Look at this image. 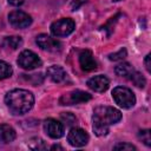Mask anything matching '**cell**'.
<instances>
[{"label":"cell","instance_id":"cell-17","mask_svg":"<svg viewBox=\"0 0 151 151\" xmlns=\"http://www.w3.org/2000/svg\"><path fill=\"white\" fill-rule=\"evenodd\" d=\"M129 79H130L137 87H140V88H143V87L145 86V84H146V80H145V78L143 77V74L139 73V72H137V71H133L132 74L129 77Z\"/></svg>","mask_w":151,"mask_h":151},{"label":"cell","instance_id":"cell-10","mask_svg":"<svg viewBox=\"0 0 151 151\" xmlns=\"http://www.w3.org/2000/svg\"><path fill=\"white\" fill-rule=\"evenodd\" d=\"M44 130L46 134L53 139H58L64 136V124L53 118H48L44 122Z\"/></svg>","mask_w":151,"mask_h":151},{"label":"cell","instance_id":"cell-25","mask_svg":"<svg viewBox=\"0 0 151 151\" xmlns=\"http://www.w3.org/2000/svg\"><path fill=\"white\" fill-rule=\"evenodd\" d=\"M7 1H8V4H11L12 6H20V5L24 4L25 0H7Z\"/></svg>","mask_w":151,"mask_h":151},{"label":"cell","instance_id":"cell-8","mask_svg":"<svg viewBox=\"0 0 151 151\" xmlns=\"http://www.w3.org/2000/svg\"><path fill=\"white\" fill-rule=\"evenodd\" d=\"M67 142L74 147H83L88 142V134L80 127H72L67 134Z\"/></svg>","mask_w":151,"mask_h":151},{"label":"cell","instance_id":"cell-5","mask_svg":"<svg viewBox=\"0 0 151 151\" xmlns=\"http://www.w3.org/2000/svg\"><path fill=\"white\" fill-rule=\"evenodd\" d=\"M41 60L40 58L32 51L29 50H25L22 51L20 54H19V58H18V65L24 68V70H27V71H31V70H34V68H38L41 66Z\"/></svg>","mask_w":151,"mask_h":151},{"label":"cell","instance_id":"cell-18","mask_svg":"<svg viewBox=\"0 0 151 151\" xmlns=\"http://www.w3.org/2000/svg\"><path fill=\"white\" fill-rule=\"evenodd\" d=\"M12 67L9 64H7L6 61L0 60V80H4L6 78H9L12 76Z\"/></svg>","mask_w":151,"mask_h":151},{"label":"cell","instance_id":"cell-23","mask_svg":"<svg viewBox=\"0 0 151 151\" xmlns=\"http://www.w3.org/2000/svg\"><path fill=\"white\" fill-rule=\"evenodd\" d=\"M114 150H127V151H131V150H136V146L132 145V144H129V143H119L117 145L113 146Z\"/></svg>","mask_w":151,"mask_h":151},{"label":"cell","instance_id":"cell-4","mask_svg":"<svg viewBox=\"0 0 151 151\" xmlns=\"http://www.w3.org/2000/svg\"><path fill=\"white\" fill-rule=\"evenodd\" d=\"M76 28V24L70 18H63L51 25V32L54 37H67Z\"/></svg>","mask_w":151,"mask_h":151},{"label":"cell","instance_id":"cell-16","mask_svg":"<svg viewBox=\"0 0 151 151\" xmlns=\"http://www.w3.org/2000/svg\"><path fill=\"white\" fill-rule=\"evenodd\" d=\"M4 45L12 50H17L18 47H20L22 45V39H21V37H17V35L6 37L4 39Z\"/></svg>","mask_w":151,"mask_h":151},{"label":"cell","instance_id":"cell-3","mask_svg":"<svg viewBox=\"0 0 151 151\" xmlns=\"http://www.w3.org/2000/svg\"><path fill=\"white\" fill-rule=\"evenodd\" d=\"M112 97L116 104L123 109H131L136 104V97L133 92L124 86H117L112 91Z\"/></svg>","mask_w":151,"mask_h":151},{"label":"cell","instance_id":"cell-26","mask_svg":"<svg viewBox=\"0 0 151 151\" xmlns=\"http://www.w3.org/2000/svg\"><path fill=\"white\" fill-rule=\"evenodd\" d=\"M51 150H64V147L60 145H53V146H51Z\"/></svg>","mask_w":151,"mask_h":151},{"label":"cell","instance_id":"cell-2","mask_svg":"<svg viewBox=\"0 0 151 151\" xmlns=\"http://www.w3.org/2000/svg\"><path fill=\"white\" fill-rule=\"evenodd\" d=\"M5 103L13 114H25L34 105L33 94L24 88H15L5 96Z\"/></svg>","mask_w":151,"mask_h":151},{"label":"cell","instance_id":"cell-20","mask_svg":"<svg viewBox=\"0 0 151 151\" xmlns=\"http://www.w3.org/2000/svg\"><path fill=\"white\" fill-rule=\"evenodd\" d=\"M61 120L64 122V124L66 126H72L76 123L77 118L71 112H64V113H61Z\"/></svg>","mask_w":151,"mask_h":151},{"label":"cell","instance_id":"cell-6","mask_svg":"<svg viewBox=\"0 0 151 151\" xmlns=\"http://www.w3.org/2000/svg\"><path fill=\"white\" fill-rule=\"evenodd\" d=\"M91 94L81 91V90H74L68 93H65L61 96L59 103L61 105H73V104H79V103H86L91 100Z\"/></svg>","mask_w":151,"mask_h":151},{"label":"cell","instance_id":"cell-11","mask_svg":"<svg viewBox=\"0 0 151 151\" xmlns=\"http://www.w3.org/2000/svg\"><path fill=\"white\" fill-rule=\"evenodd\" d=\"M79 65L83 71L91 72L97 70V61L94 60V57L90 50H84L79 54Z\"/></svg>","mask_w":151,"mask_h":151},{"label":"cell","instance_id":"cell-24","mask_svg":"<svg viewBox=\"0 0 151 151\" xmlns=\"http://www.w3.org/2000/svg\"><path fill=\"white\" fill-rule=\"evenodd\" d=\"M150 58H151V55H150V53L145 57V60H144V63H145V67H146V70H147V72H151V65H150Z\"/></svg>","mask_w":151,"mask_h":151},{"label":"cell","instance_id":"cell-7","mask_svg":"<svg viewBox=\"0 0 151 151\" xmlns=\"http://www.w3.org/2000/svg\"><path fill=\"white\" fill-rule=\"evenodd\" d=\"M8 21L14 28H26L32 24V18L27 13L15 9L8 14Z\"/></svg>","mask_w":151,"mask_h":151},{"label":"cell","instance_id":"cell-1","mask_svg":"<svg viewBox=\"0 0 151 151\" xmlns=\"http://www.w3.org/2000/svg\"><path fill=\"white\" fill-rule=\"evenodd\" d=\"M122 119L119 110L111 106H98L93 111V131L97 136H106L110 130V125L118 123Z\"/></svg>","mask_w":151,"mask_h":151},{"label":"cell","instance_id":"cell-19","mask_svg":"<svg viewBox=\"0 0 151 151\" xmlns=\"http://www.w3.org/2000/svg\"><path fill=\"white\" fill-rule=\"evenodd\" d=\"M28 146L32 150H46L47 149V145L40 138H33V139H31L28 142Z\"/></svg>","mask_w":151,"mask_h":151},{"label":"cell","instance_id":"cell-14","mask_svg":"<svg viewBox=\"0 0 151 151\" xmlns=\"http://www.w3.org/2000/svg\"><path fill=\"white\" fill-rule=\"evenodd\" d=\"M17 137L15 130L7 125V124H1L0 125V143L2 144H8L11 142H13Z\"/></svg>","mask_w":151,"mask_h":151},{"label":"cell","instance_id":"cell-15","mask_svg":"<svg viewBox=\"0 0 151 151\" xmlns=\"http://www.w3.org/2000/svg\"><path fill=\"white\" fill-rule=\"evenodd\" d=\"M133 71H134V68H133V67L131 66V64H129V63H122V64L117 65L116 68H114V72H116L117 76L123 77V78H127V79H129V77L132 74Z\"/></svg>","mask_w":151,"mask_h":151},{"label":"cell","instance_id":"cell-22","mask_svg":"<svg viewBox=\"0 0 151 151\" xmlns=\"http://www.w3.org/2000/svg\"><path fill=\"white\" fill-rule=\"evenodd\" d=\"M139 138L142 139V142H143L146 146H150V145H151L150 130H142V131H139Z\"/></svg>","mask_w":151,"mask_h":151},{"label":"cell","instance_id":"cell-13","mask_svg":"<svg viewBox=\"0 0 151 151\" xmlns=\"http://www.w3.org/2000/svg\"><path fill=\"white\" fill-rule=\"evenodd\" d=\"M46 73H47V77H48L52 81H54V83H61V81H64L65 78H66V72H65V70H64L61 66H58V65H52V66H50V67L47 68Z\"/></svg>","mask_w":151,"mask_h":151},{"label":"cell","instance_id":"cell-12","mask_svg":"<svg viewBox=\"0 0 151 151\" xmlns=\"http://www.w3.org/2000/svg\"><path fill=\"white\" fill-rule=\"evenodd\" d=\"M109 85H110L109 78L103 74L94 76L87 80V86L94 92H104L109 88Z\"/></svg>","mask_w":151,"mask_h":151},{"label":"cell","instance_id":"cell-21","mask_svg":"<svg viewBox=\"0 0 151 151\" xmlns=\"http://www.w3.org/2000/svg\"><path fill=\"white\" fill-rule=\"evenodd\" d=\"M126 55H127L126 50H125V48H120L118 52L110 54V55H109V59H110V60H113V61H119V60H123Z\"/></svg>","mask_w":151,"mask_h":151},{"label":"cell","instance_id":"cell-9","mask_svg":"<svg viewBox=\"0 0 151 151\" xmlns=\"http://www.w3.org/2000/svg\"><path fill=\"white\" fill-rule=\"evenodd\" d=\"M38 46L47 52H59L61 50V42L47 34H39L35 39Z\"/></svg>","mask_w":151,"mask_h":151}]
</instances>
